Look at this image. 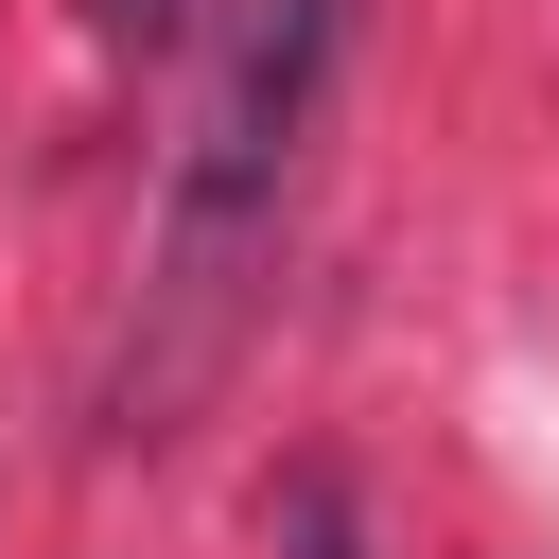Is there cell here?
<instances>
[{
	"label": "cell",
	"instance_id": "cell-1",
	"mask_svg": "<svg viewBox=\"0 0 559 559\" xmlns=\"http://www.w3.org/2000/svg\"><path fill=\"white\" fill-rule=\"evenodd\" d=\"M349 17L367 0H210V70H192V140H175V192H157V349H122L105 384V437H175V402L210 384L262 245H280V192L332 122V70H349Z\"/></svg>",
	"mask_w": 559,
	"mask_h": 559
},
{
	"label": "cell",
	"instance_id": "cell-3",
	"mask_svg": "<svg viewBox=\"0 0 559 559\" xmlns=\"http://www.w3.org/2000/svg\"><path fill=\"white\" fill-rule=\"evenodd\" d=\"M192 17H210V0H87V35H105V52H175Z\"/></svg>",
	"mask_w": 559,
	"mask_h": 559
},
{
	"label": "cell",
	"instance_id": "cell-2",
	"mask_svg": "<svg viewBox=\"0 0 559 559\" xmlns=\"http://www.w3.org/2000/svg\"><path fill=\"white\" fill-rule=\"evenodd\" d=\"M262 542H280V559H367V507H349V472H332V454H297V472L262 489Z\"/></svg>",
	"mask_w": 559,
	"mask_h": 559
}]
</instances>
